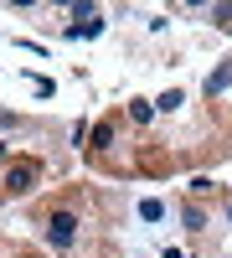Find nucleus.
<instances>
[{"label":"nucleus","instance_id":"f03ea898","mask_svg":"<svg viewBox=\"0 0 232 258\" xmlns=\"http://www.w3.org/2000/svg\"><path fill=\"white\" fill-rule=\"evenodd\" d=\"M31 181H36V170H31V165H16L11 176H6V197H26Z\"/></svg>","mask_w":232,"mask_h":258},{"label":"nucleus","instance_id":"f257e3e1","mask_svg":"<svg viewBox=\"0 0 232 258\" xmlns=\"http://www.w3.org/2000/svg\"><path fill=\"white\" fill-rule=\"evenodd\" d=\"M47 238L57 248H72L78 243V212H52V217H47Z\"/></svg>","mask_w":232,"mask_h":258},{"label":"nucleus","instance_id":"7ed1b4c3","mask_svg":"<svg viewBox=\"0 0 232 258\" xmlns=\"http://www.w3.org/2000/svg\"><path fill=\"white\" fill-rule=\"evenodd\" d=\"M181 103H186V93H181V88H165V93L155 98V109H160V114H181Z\"/></svg>","mask_w":232,"mask_h":258},{"label":"nucleus","instance_id":"423d86ee","mask_svg":"<svg viewBox=\"0 0 232 258\" xmlns=\"http://www.w3.org/2000/svg\"><path fill=\"white\" fill-rule=\"evenodd\" d=\"M227 78H232V68H217L212 78H206V93H217V88H227Z\"/></svg>","mask_w":232,"mask_h":258},{"label":"nucleus","instance_id":"39448f33","mask_svg":"<svg viewBox=\"0 0 232 258\" xmlns=\"http://www.w3.org/2000/svg\"><path fill=\"white\" fill-rule=\"evenodd\" d=\"M186 227L201 232V227H206V212H201V207H186Z\"/></svg>","mask_w":232,"mask_h":258},{"label":"nucleus","instance_id":"20e7f679","mask_svg":"<svg viewBox=\"0 0 232 258\" xmlns=\"http://www.w3.org/2000/svg\"><path fill=\"white\" fill-rule=\"evenodd\" d=\"M139 217H144V222H160L165 207H160V202H139Z\"/></svg>","mask_w":232,"mask_h":258},{"label":"nucleus","instance_id":"0eeeda50","mask_svg":"<svg viewBox=\"0 0 232 258\" xmlns=\"http://www.w3.org/2000/svg\"><path fill=\"white\" fill-rule=\"evenodd\" d=\"M212 16H217V26H232V6H217Z\"/></svg>","mask_w":232,"mask_h":258},{"label":"nucleus","instance_id":"6e6552de","mask_svg":"<svg viewBox=\"0 0 232 258\" xmlns=\"http://www.w3.org/2000/svg\"><path fill=\"white\" fill-rule=\"evenodd\" d=\"M227 222H232V207H227Z\"/></svg>","mask_w":232,"mask_h":258}]
</instances>
